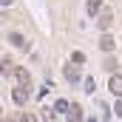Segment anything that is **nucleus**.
Wrapping results in <instances>:
<instances>
[{
    "instance_id": "13",
    "label": "nucleus",
    "mask_w": 122,
    "mask_h": 122,
    "mask_svg": "<svg viewBox=\"0 0 122 122\" xmlns=\"http://www.w3.org/2000/svg\"><path fill=\"white\" fill-rule=\"evenodd\" d=\"M71 62H74V65H82V62H85V54H82V51H74Z\"/></svg>"
},
{
    "instance_id": "8",
    "label": "nucleus",
    "mask_w": 122,
    "mask_h": 122,
    "mask_svg": "<svg viewBox=\"0 0 122 122\" xmlns=\"http://www.w3.org/2000/svg\"><path fill=\"white\" fill-rule=\"evenodd\" d=\"M14 68H17L14 60H9V57H6V60H0V74H3V77H11V74H14Z\"/></svg>"
},
{
    "instance_id": "14",
    "label": "nucleus",
    "mask_w": 122,
    "mask_h": 122,
    "mask_svg": "<svg viewBox=\"0 0 122 122\" xmlns=\"http://www.w3.org/2000/svg\"><path fill=\"white\" fill-rule=\"evenodd\" d=\"M17 122H37V117H34V114H20Z\"/></svg>"
},
{
    "instance_id": "2",
    "label": "nucleus",
    "mask_w": 122,
    "mask_h": 122,
    "mask_svg": "<svg viewBox=\"0 0 122 122\" xmlns=\"http://www.w3.org/2000/svg\"><path fill=\"white\" fill-rule=\"evenodd\" d=\"M62 74H65V80H68V82H80V65H74V62H68Z\"/></svg>"
},
{
    "instance_id": "9",
    "label": "nucleus",
    "mask_w": 122,
    "mask_h": 122,
    "mask_svg": "<svg viewBox=\"0 0 122 122\" xmlns=\"http://www.w3.org/2000/svg\"><path fill=\"white\" fill-rule=\"evenodd\" d=\"M9 43H11V46H17V48H26V37H23V34H17V31H11V34H9Z\"/></svg>"
},
{
    "instance_id": "5",
    "label": "nucleus",
    "mask_w": 122,
    "mask_h": 122,
    "mask_svg": "<svg viewBox=\"0 0 122 122\" xmlns=\"http://www.w3.org/2000/svg\"><path fill=\"white\" fill-rule=\"evenodd\" d=\"M14 80H17V85H26V88L31 85V74L26 68H14Z\"/></svg>"
},
{
    "instance_id": "19",
    "label": "nucleus",
    "mask_w": 122,
    "mask_h": 122,
    "mask_svg": "<svg viewBox=\"0 0 122 122\" xmlns=\"http://www.w3.org/2000/svg\"><path fill=\"white\" fill-rule=\"evenodd\" d=\"M88 122H99V119H88Z\"/></svg>"
},
{
    "instance_id": "20",
    "label": "nucleus",
    "mask_w": 122,
    "mask_h": 122,
    "mask_svg": "<svg viewBox=\"0 0 122 122\" xmlns=\"http://www.w3.org/2000/svg\"><path fill=\"white\" fill-rule=\"evenodd\" d=\"M0 119H3V111H0Z\"/></svg>"
},
{
    "instance_id": "3",
    "label": "nucleus",
    "mask_w": 122,
    "mask_h": 122,
    "mask_svg": "<svg viewBox=\"0 0 122 122\" xmlns=\"http://www.w3.org/2000/svg\"><path fill=\"white\" fill-rule=\"evenodd\" d=\"M108 88H111V94H117L122 99V74H111V82H108Z\"/></svg>"
},
{
    "instance_id": "6",
    "label": "nucleus",
    "mask_w": 122,
    "mask_h": 122,
    "mask_svg": "<svg viewBox=\"0 0 122 122\" xmlns=\"http://www.w3.org/2000/svg\"><path fill=\"white\" fill-rule=\"evenodd\" d=\"M65 117H68V122H82V108H80L77 102H71V105H68V114H65Z\"/></svg>"
},
{
    "instance_id": "11",
    "label": "nucleus",
    "mask_w": 122,
    "mask_h": 122,
    "mask_svg": "<svg viewBox=\"0 0 122 122\" xmlns=\"http://www.w3.org/2000/svg\"><path fill=\"white\" fill-rule=\"evenodd\" d=\"M105 68H108L111 74H117V68H119V62H117V57H111V54H108V57H105Z\"/></svg>"
},
{
    "instance_id": "17",
    "label": "nucleus",
    "mask_w": 122,
    "mask_h": 122,
    "mask_svg": "<svg viewBox=\"0 0 122 122\" xmlns=\"http://www.w3.org/2000/svg\"><path fill=\"white\" fill-rule=\"evenodd\" d=\"M0 122H17V119H14V117H3Z\"/></svg>"
},
{
    "instance_id": "15",
    "label": "nucleus",
    "mask_w": 122,
    "mask_h": 122,
    "mask_svg": "<svg viewBox=\"0 0 122 122\" xmlns=\"http://www.w3.org/2000/svg\"><path fill=\"white\" fill-rule=\"evenodd\" d=\"M85 91L94 94V80H91V77H85Z\"/></svg>"
},
{
    "instance_id": "1",
    "label": "nucleus",
    "mask_w": 122,
    "mask_h": 122,
    "mask_svg": "<svg viewBox=\"0 0 122 122\" xmlns=\"http://www.w3.org/2000/svg\"><path fill=\"white\" fill-rule=\"evenodd\" d=\"M31 97V88H26V85H14V91H11V99L17 102V105H26Z\"/></svg>"
},
{
    "instance_id": "4",
    "label": "nucleus",
    "mask_w": 122,
    "mask_h": 122,
    "mask_svg": "<svg viewBox=\"0 0 122 122\" xmlns=\"http://www.w3.org/2000/svg\"><path fill=\"white\" fill-rule=\"evenodd\" d=\"M97 23H99V29H102V34H105V31L111 29V23H114V14L105 9V11H99V20H97Z\"/></svg>"
},
{
    "instance_id": "16",
    "label": "nucleus",
    "mask_w": 122,
    "mask_h": 122,
    "mask_svg": "<svg viewBox=\"0 0 122 122\" xmlns=\"http://www.w3.org/2000/svg\"><path fill=\"white\" fill-rule=\"evenodd\" d=\"M114 114H117V117H119V119H122V99H119V102H117V105H114Z\"/></svg>"
},
{
    "instance_id": "18",
    "label": "nucleus",
    "mask_w": 122,
    "mask_h": 122,
    "mask_svg": "<svg viewBox=\"0 0 122 122\" xmlns=\"http://www.w3.org/2000/svg\"><path fill=\"white\" fill-rule=\"evenodd\" d=\"M11 3H14V0H0V6H11Z\"/></svg>"
},
{
    "instance_id": "10",
    "label": "nucleus",
    "mask_w": 122,
    "mask_h": 122,
    "mask_svg": "<svg viewBox=\"0 0 122 122\" xmlns=\"http://www.w3.org/2000/svg\"><path fill=\"white\" fill-rule=\"evenodd\" d=\"M99 6H102V0H88L85 3V9H88L91 17H99Z\"/></svg>"
},
{
    "instance_id": "12",
    "label": "nucleus",
    "mask_w": 122,
    "mask_h": 122,
    "mask_svg": "<svg viewBox=\"0 0 122 122\" xmlns=\"http://www.w3.org/2000/svg\"><path fill=\"white\" fill-rule=\"evenodd\" d=\"M68 105H71V102H65V99H57V102H54V114H68Z\"/></svg>"
},
{
    "instance_id": "7",
    "label": "nucleus",
    "mask_w": 122,
    "mask_h": 122,
    "mask_svg": "<svg viewBox=\"0 0 122 122\" xmlns=\"http://www.w3.org/2000/svg\"><path fill=\"white\" fill-rule=\"evenodd\" d=\"M99 48H102L105 54H111V51H114V37H111L108 31H105V34L99 37Z\"/></svg>"
}]
</instances>
